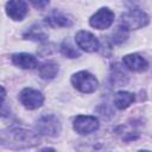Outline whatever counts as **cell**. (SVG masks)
<instances>
[{
  "label": "cell",
  "mask_w": 152,
  "mask_h": 152,
  "mask_svg": "<svg viewBox=\"0 0 152 152\" xmlns=\"http://www.w3.org/2000/svg\"><path fill=\"white\" fill-rule=\"evenodd\" d=\"M75 40H76L77 46L86 52H95L100 48L99 39L88 31H78L76 33Z\"/></svg>",
  "instance_id": "cell-8"
},
{
  "label": "cell",
  "mask_w": 152,
  "mask_h": 152,
  "mask_svg": "<svg viewBox=\"0 0 152 152\" xmlns=\"http://www.w3.org/2000/svg\"><path fill=\"white\" fill-rule=\"evenodd\" d=\"M121 20L128 30H138L150 23V17L140 8H132L121 15Z\"/></svg>",
  "instance_id": "cell-4"
},
{
  "label": "cell",
  "mask_w": 152,
  "mask_h": 152,
  "mask_svg": "<svg viewBox=\"0 0 152 152\" xmlns=\"http://www.w3.org/2000/svg\"><path fill=\"white\" fill-rule=\"evenodd\" d=\"M61 52L68 58H77V57H80V51L76 48H74L68 40H64L61 44Z\"/></svg>",
  "instance_id": "cell-17"
},
{
  "label": "cell",
  "mask_w": 152,
  "mask_h": 152,
  "mask_svg": "<svg viewBox=\"0 0 152 152\" xmlns=\"http://www.w3.org/2000/svg\"><path fill=\"white\" fill-rule=\"evenodd\" d=\"M24 39H28V40H34V42H39V43H44L48 40V34L42 31L39 27H31L28 28L24 34H23Z\"/></svg>",
  "instance_id": "cell-15"
},
{
  "label": "cell",
  "mask_w": 152,
  "mask_h": 152,
  "mask_svg": "<svg viewBox=\"0 0 152 152\" xmlns=\"http://www.w3.org/2000/svg\"><path fill=\"white\" fill-rule=\"evenodd\" d=\"M28 1L33 5V7H36L38 10H42V8L46 7L48 4H49V0H28Z\"/></svg>",
  "instance_id": "cell-18"
},
{
  "label": "cell",
  "mask_w": 152,
  "mask_h": 152,
  "mask_svg": "<svg viewBox=\"0 0 152 152\" xmlns=\"http://www.w3.org/2000/svg\"><path fill=\"white\" fill-rule=\"evenodd\" d=\"M45 23L53 27V28H57V27H70L72 25V21L69 17H66L65 14H63L62 12H58V11H53L51 12L49 15L45 17Z\"/></svg>",
  "instance_id": "cell-11"
},
{
  "label": "cell",
  "mask_w": 152,
  "mask_h": 152,
  "mask_svg": "<svg viewBox=\"0 0 152 152\" xmlns=\"http://www.w3.org/2000/svg\"><path fill=\"white\" fill-rule=\"evenodd\" d=\"M39 144V135L24 128H8L1 133V145L11 150L31 148Z\"/></svg>",
  "instance_id": "cell-1"
},
{
  "label": "cell",
  "mask_w": 152,
  "mask_h": 152,
  "mask_svg": "<svg viewBox=\"0 0 152 152\" xmlns=\"http://www.w3.org/2000/svg\"><path fill=\"white\" fill-rule=\"evenodd\" d=\"M72 127L78 134H89L99 128V120L91 115H77L74 119Z\"/></svg>",
  "instance_id": "cell-7"
},
{
  "label": "cell",
  "mask_w": 152,
  "mask_h": 152,
  "mask_svg": "<svg viewBox=\"0 0 152 152\" xmlns=\"http://www.w3.org/2000/svg\"><path fill=\"white\" fill-rule=\"evenodd\" d=\"M58 71H59L58 64L52 62V61L45 62L44 64H42L39 66V76L43 80H52V78H55L57 76Z\"/></svg>",
  "instance_id": "cell-13"
},
{
  "label": "cell",
  "mask_w": 152,
  "mask_h": 152,
  "mask_svg": "<svg viewBox=\"0 0 152 152\" xmlns=\"http://www.w3.org/2000/svg\"><path fill=\"white\" fill-rule=\"evenodd\" d=\"M61 129H62L61 121L53 114H45L40 116L37 121V131L43 135L55 138L59 135Z\"/></svg>",
  "instance_id": "cell-3"
},
{
  "label": "cell",
  "mask_w": 152,
  "mask_h": 152,
  "mask_svg": "<svg viewBox=\"0 0 152 152\" xmlns=\"http://www.w3.org/2000/svg\"><path fill=\"white\" fill-rule=\"evenodd\" d=\"M71 83L78 91L84 93V94L94 93L99 87L97 78L93 74L86 70L74 74L71 76Z\"/></svg>",
  "instance_id": "cell-2"
},
{
  "label": "cell",
  "mask_w": 152,
  "mask_h": 152,
  "mask_svg": "<svg viewBox=\"0 0 152 152\" xmlns=\"http://www.w3.org/2000/svg\"><path fill=\"white\" fill-rule=\"evenodd\" d=\"M11 59L15 66L21 69H33L37 66V59L31 53H26V52L13 53Z\"/></svg>",
  "instance_id": "cell-12"
},
{
  "label": "cell",
  "mask_w": 152,
  "mask_h": 152,
  "mask_svg": "<svg viewBox=\"0 0 152 152\" xmlns=\"http://www.w3.org/2000/svg\"><path fill=\"white\" fill-rule=\"evenodd\" d=\"M27 12H28V8L24 0H10L6 4L7 15L15 21L23 20L26 17Z\"/></svg>",
  "instance_id": "cell-9"
},
{
  "label": "cell",
  "mask_w": 152,
  "mask_h": 152,
  "mask_svg": "<svg viewBox=\"0 0 152 152\" xmlns=\"http://www.w3.org/2000/svg\"><path fill=\"white\" fill-rule=\"evenodd\" d=\"M133 101H134V95L129 91L120 90V91H116L114 95V104L118 109L127 108Z\"/></svg>",
  "instance_id": "cell-14"
},
{
  "label": "cell",
  "mask_w": 152,
  "mask_h": 152,
  "mask_svg": "<svg viewBox=\"0 0 152 152\" xmlns=\"http://www.w3.org/2000/svg\"><path fill=\"white\" fill-rule=\"evenodd\" d=\"M122 63L131 71H144L148 66L147 61L138 53H129V55L124 56Z\"/></svg>",
  "instance_id": "cell-10"
},
{
  "label": "cell",
  "mask_w": 152,
  "mask_h": 152,
  "mask_svg": "<svg viewBox=\"0 0 152 152\" xmlns=\"http://www.w3.org/2000/svg\"><path fill=\"white\" fill-rule=\"evenodd\" d=\"M114 21V13L108 7H102L95 14H93L89 19V24L91 27L97 30H106L112 26Z\"/></svg>",
  "instance_id": "cell-6"
},
{
  "label": "cell",
  "mask_w": 152,
  "mask_h": 152,
  "mask_svg": "<svg viewBox=\"0 0 152 152\" xmlns=\"http://www.w3.org/2000/svg\"><path fill=\"white\" fill-rule=\"evenodd\" d=\"M19 100L26 109H37L44 103V96L33 88H24L19 94Z\"/></svg>",
  "instance_id": "cell-5"
},
{
  "label": "cell",
  "mask_w": 152,
  "mask_h": 152,
  "mask_svg": "<svg viewBox=\"0 0 152 152\" xmlns=\"http://www.w3.org/2000/svg\"><path fill=\"white\" fill-rule=\"evenodd\" d=\"M112 42L113 44H122L124 42L127 40V37H128V28L124 25H120L118 26V28L114 31L113 36H112Z\"/></svg>",
  "instance_id": "cell-16"
}]
</instances>
